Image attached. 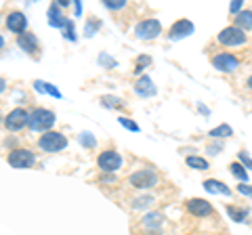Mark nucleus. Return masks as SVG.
<instances>
[{
	"instance_id": "obj_1",
	"label": "nucleus",
	"mask_w": 252,
	"mask_h": 235,
	"mask_svg": "<svg viewBox=\"0 0 252 235\" xmlns=\"http://www.w3.org/2000/svg\"><path fill=\"white\" fill-rule=\"evenodd\" d=\"M55 124V114L51 109H34V112L30 114V120H28V126L36 132H49Z\"/></svg>"
},
{
	"instance_id": "obj_2",
	"label": "nucleus",
	"mask_w": 252,
	"mask_h": 235,
	"mask_svg": "<svg viewBox=\"0 0 252 235\" xmlns=\"http://www.w3.org/2000/svg\"><path fill=\"white\" fill-rule=\"evenodd\" d=\"M38 147H40L42 151L46 153H55V151H61V149H65L67 147V139L61 135V132H44V135L38 139Z\"/></svg>"
},
{
	"instance_id": "obj_3",
	"label": "nucleus",
	"mask_w": 252,
	"mask_h": 235,
	"mask_svg": "<svg viewBox=\"0 0 252 235\" xmlns=\"http://www.w3.org/2000/svg\"><path fill=\"white\" fill-rule=\"evenodd\" d=\"M217 38H219V42L225 44V46H240V44L246 42V32H242L240 28L231 26V28L220 29Z\"/></svg>"
},
{
	"instance_id": "obj_4",
	"label": "nucleus",
	"mask_w": 252,
	"mask_h": 235,
	"mask_svg": "<svg viewBox=\"0 0 252 235\" xmlns=\"http://www.w3.org/2000/svg\"><path fill=\"white\" fill-rule=\"evenodd\" d=\"M212 65H215V69H219V72L231 74L240 67V59L231 53H219V55L212 57Z\"/></svg>"
},
{
	"instance_id": "obj_5",
	"label": "nucleus",
	"mask_w": 252,
	"mask_h": 235,
	"mask_svg": "<svg viewBox=\"0 0 252 235\" xmlns=\"http://www.w3.org/2000/svg\"><path fill=\"white\" fill-rule=\"evenodd\" d=\"M158 183V175L152 168H145V170H137L135 175L130 176V185L137 187V189H152Z\"/></svg>"
},
{
	"instance_id": "obj_6",
	"label": "nucleus",
	"mask_w": 252,
	"mask_h": 235,
	"mask_svg": "<svg viewBox=\"0 0 252 235\" xmlns=\"http://www.w3.org/2000/svg\"><path fill=\"white\" fill-rule=\"evenodd\" d=\"M160 32H162V26L158 19H145L135 28V34L141 40H154L156 36H160Z\"/></svg>"
},
{
	"instance_id": "obj_7",
	"label": "nucleus",
	"mask_w": 252,
	"mask_h": 235,
	"mask_svg": "<svg viewBox=\"0 0 252 235\" xmlns=\"http://www.w3.org/2000/svg\"><path fill=\"white\" fill-rule=\"evenodd\" d=\"M97 164H99V168L103 172H109V175H112V172H116L118 168L122 166V158H120V153H116L114 149H107L103 153H99Z\"/></svg>"
},
{
	"instance_id": "obj_8",
	"label": "nucleus",
	"mask_w": 252,
	"mask_h": 235,
	"mask_svg": "<svg viewBox=\"0 0 252 235\" xmlns=\"http://www.w3.org/2000/svg\"><path fill=\"white\" fill-rule=\"evenodd\" d=\"M34 162H36V155L30 149H15L9 153V164L13 168H30L34 166Z\"/></svg>"
},
{
	"instance_id": "obj_9",
	"label": "nucleus",
	"mask_w": 252,
	"mask_h": 235,
	"mask_svg": "<svg viewBox=\"0 0 252 235\" xmlns=\"http://www.w3.org/2000/svg\"><path fill=\"white\" fill-rule=\"evenodd\" d=\"M28 120H30V114L26 112V109H23V107H15L13 112H9V116H6L4 126L9 130H21L28 124Z\"/></svg>"
},
{
	"instance_id": "obj_10",
	"label": "nucleus",
	"mask_w": 252,
	"mask_h": 235,
	"mask_svg": "<svg viewBox=\"0 0 252 235\" xmlns=\"http://www.w3.org/2000/svg\"><path fill=\"white\" fill-rule=\"evenodd\" d=\"M193 32H195V28H193L191 21L179 19L177 23H172V28H170V40H183V38L191 36Z\"/></svg>"
},
{
	"instance_id": "obj_11",
	"label": "nucleus",
	"mask_w": 252,
	"mask_h": 235,
	"mask_svg": "<svg viewBox=\"0 0 252 235\" xmlns=\"http://www.w3.org/2000/svg\"><path fill=\"white\" fill-rule=\"evenodd\" d=\"M187 210L193 216H208V214H212V204L202 198H193L187 202Z\"/></svg>"
},
{
	"instance_id": "obj_12",
	"label": "nucleus",
	"mask_w": 252,
	"mask_h": 235,
	"mask_svg": "<svg viewBox=\"0 0 252 235\" xmlns=\"http://www.w3.org/2000/svg\"><path fill=\"white\" fill-rule=\"evenodd\" d=\"M6 28H9L11 32H15V34H23L26 32V28H28L26 15L19 13V11L9 13V17H6Z\"/></svg>"
},
{
	"instance_id": "obj_13",
	"label": "nucleus",
	"mask_w": 252,
	"mask_h": 235,
	"mask_svg": "<svg viewBox=\"0 0 252 235\" xmlns=\"http://www.w3.org/2000/svg\"><path fill=\"white\" fill-rule=\"evenodd\" d=\"M233 21L235 28H240L242 32H248V29H252V11H240Z\"/></svg>"
},
{
	"instance_id": "obj_14",
	"label": "nucleus",
	"mask_w": 252,
	"mask_h": 235,
	"mask_svg": "<svg viewBox=\"0 0 252 235\" xmlns=\"http://www.w3.org/2000/svg\"><path fill=\"white\" fill-rule=\"evenodd\" d=\"M67 21H69V19H65V17H63V15L59 13V4H53L51 9H49V23H51L53 28H65Z\"/></svg>"
},
{
	"instance_id": "obj_15",
	"label": "nucleus",
	"mask_w": 252,
	"mask_h": 235,
	"mask_svg": "<svg viewBox=\"0 0 252 235\" xmlns=\"http://www.w3.org/2000/svg\"><path fill=\"white\" fill-rule=\"evenodd\" d=\"M139 95H143V97H152V95H156V86H154V82L149 80L147 76H143V78H139V82H137V88H135Z\"/></svg>"
},
{
	"instance_id": "obj_16",
	"label": "nucleus",
	"mask_w": 252,
	"mask_h": 235,
	"mask_svg": "<svg viewBox=\"0 0 252 235\" xmlns=\"http://www.w3.org/2000/svg\"><path fill=\"white\" fill-rule=\"evenodd\" d=\"M19 46L26 53H36L38 51V38L34 34H23V36H19Z\"/></svg>"
},
{
	"instance_id": "obj_17",
	"label": "nucleus",
	"mask_w": 252,
	"mask_h": 235,
	"mask_svg": "<svg viewBox=\"0 0 252 235\" xmlns=\"http://www.w3.org/2000/svg\"><path fill=\"white\" fill-rule=\"evenodd\" d=\"M204 189L210 191V193H220V195H229V187L223 185L220 181H215V178H208V181H204Z\"/></svg>"
},
{
	"instance_id": "obj_18",
	"label": "nucleus",
	"mask_w": 252,
	"mask_h": 235,
	"mask_svg": "<svg viewBox=\"0 0 252 235\" xmlns=\"http://www.w3.org/2000/svg\"><path fill=\"white\" fill-rule=\"evenodd\" d=\"M143 225L147 227V229H160V227H162V216L158 214V212L147 214V216L143 218Z\"/></svg>"
},
{
	"instance_id": "obj_19",
	"label": "nucleus",
	"mask_w": 252,
	"mask_h": 235,
	"mask_svg": "<svg viewBox=\"0 0 252 235\" xmlns=\"http://www.w3.org/2000/svg\"><path fill=\"white\" fill-rule=\"evenodd\" d=\"M185 162H187V166L193 168V170H206L208 168V162L204 158H198V155H189Z\"/></svg>"
},
{
	"instance_id": "obj_20",
	"label": "nucleus",
	"mask_w": 252,
	"mask_h": 235,
	"mask_svg": "<svg viewBox=\"0 0 252 235\" xmlns=\"http://www.w3.org/2000/svg\"><path fill=\"white\" fill-rule=\"evenodd\" d=\"M231 135H233V130H231V126H227V124H220V126L210 130L212 139H225V137H231Z\"/></svg>"
},
{
	"instance_id": "obj_21",
	"label": "nucleus",
	"mask_w": 252,
	"mask_h": 235,
	"mask_svg": "<svg viewBox=\"0 0 252 235\" xmlns=\"http://www.w3.org/2000/svg\"><path fill=\"white\" fill-rule=\"evenodd\" d=\"M34 86H36L38 90H44V92H49V95H53L55 99H61V97H63L61 92H59L57 88H55L53 84H49V82H40V80H36V82H34Z\"/></svg>"
},
{
	"instance_id": "obj_22",
	"label": "nucleus",
	"mask_w": 252,
	"mask_h": 235,
	"mask_svg": "<svg viewBox=\"0 0 252 235\" xmlns=\"http://www.w3.org/2000/svg\"><path fill=\"white\" fill-rule=\"evenodd\" d=\"M229 170H231V175H233L235 178H240V181H244V183L248 181V172H246V168H244L240 162H233L231 166H229Z\"/></svg>"
},
{
	"instance_id": "obj_23",
	"label": "nucleus",
	"mask_w": 252,
	"mask_h": 235,
	"mask_svg": "<svg viewBox=\"0 0 252 235\" xmlns=\"http://www.w3.org/2000/svg\"><path fill=\"white\" fill-rule=\"evenodd\" d=\"M227 214H229L235 223H242L244 218H246L248 212H246V210H238V208H233V206H227Z\"/></svg>"
},
{
	"instance_id": "obj_24",
	"label": "nucleus",
	"mask_w": 252,
	"mask_h": 235,
	"mask_svg": "<svg viewBox=\"0 0 252 235\" xmlns=\"http://www.w3.org/2000/svg\"><path fill=\"white\" fill-rule=\"evenodd\" d=\"M118 120H120V126H124L126 130H130V132H139L141 130L139 124H135L130 118H118Z\"/></svg>"
},
{
	"instance_id": "obj_25",
	"label": "nucleus",
	"mask_w": 252,
	"mask_h": 235,
	"mask_svg": "<svg viewBox=\"0 0 252 235\" xmlns=\"http://www.w3.org/2000/svg\"><path fill=\"white\" fill-rule=\"evenodd\" d=\"M103 4L107 6V9L118 11V9H122V6H126V0H105Z\"/></svg>"
},
{
	"instance_id": "obj_26",
	"label": "nucleus",
	"mask_w": 252,
	"mask_h": 235,
	"mask_svg": "<svg viewBox=\"0 0 252 235\" xmlns=\"http://www.w3.org/2000/svg\"><path fill=\"white\" fill-rule=\"evenodd\" d=\"M240 164L244 168H248V170H252V160H250V155H248V151H240Z\"/></svg>"
},
{
	"instance_id": "obj_27",
	"label": "nucleus",
	"mask_w": 252,
	"mask_h": 235,
	"mask_svg": "<svg viewBox=\"0 0 252 235\" xmlns=\"http://www.w3.org/2000/svg\"><path fill=\"white\" fill-rule=\"evenodd\" d=\"M80 143L84 147H94V139H93V135H89V132H82V135H80Z\"/></svg>"
},
{
	"instance_id": "obj_28",
	"label": "nucleus",
	"mask_w": 252,
	"mask_h": 235,
	"mask_svg": "<svg viewBox=\"0 0 252 235\" xmlns=\"http://www.w3.org/2000/svg\"><path fill=\"white\" fill-rule=\"evenodd\" d=\"M63 29H65V38H67V40H76V34H74V21H72V19L67 21V26L63 28Z\"/></svg>"
},
{
	"instance_id": "obj_29",
	"label": "nucleus",
	"mask_w": 252,
	"mask_h": 235,
	"mask_svg": "<svg viewBox=\"0 0 252 235\" xmlns=\"http://www.w3.org/2000/svg\"><path fill=\"white\" fill-rule=\"evenodd\" d=\"M101 103H103L105 107H118V105H120V101L114 99V97H103V99H101Z\"/></svg>"
},
{
	"instance_id": "obj_30",
	"label": "nucleus",
	"mask_w": 252,
	"mask_h": 235,
	"mask_svg": "<svg viewBox=\"0 0 252 235\" xmlns=\"http://www.w3.org/2000/svg\"><path fill=\"white\" fill-rule=\"evenodd\" d=\"M152 202H154V198H143V200H137V202H135V208H147V206H152Z\"/></svg>"
},
{
	"instance_id": "obj_31",
	"label": "nucleus",
	"mask_w": 252,
	"mask_h": 235,
	"mask_svg": "<svg viewBox=\"0 0 252 235\" xmlns=\"http://www.w3.org/2000/svg\"><path fill=\"white\" fill-rule=\"evenodd\" d=\"M238 191H240L242 195H248V198H252V187H250L248 183H242V185L238 187Z\"/></svg>"
},
{
	"instance_id": "obj_32",
	"label": "nucleus",
	"mask_w": 252,
	"mask_h": 235,
	"mask_svg": "<svg viewBox=\"0 0 252 235\" xmlns=\"http://www.w3.org/2000/svg\"><path fill=\"white\" fill-rule=\"evenodd\" d=\"M240 11H242V0H233V2H231V13L238 15Z\"/></svg>"
},
{
	"instance_id": "obj_33",
	"label": "nucleus",
	"mask_w": 252,
	"mask_h": 235,
	"mask_svg": "<svg viewBox=\"0 0 252 235\" xmlns=\"http://www.w3.org/2000/svg\"><path fill=\"white\" fill-rule=\"evenodd\" d=\"M99 26H101L99 21L94 23V26H93V23H89V26H86V36H91V32H97V29H99Z\"/></svg>"
},
{
	"instance_id": "obj_34",
	"label": "nucleus",
	"mask_w": 252,
	"mask_h": 235,
	"mask_svg": "<svg viewBox=\"0 0 252 235\" xmlns=\"http://www.w3.org/2000/svg\"><path fill=\"white\" fill-rule=\"evenodd\" d=\"M137 61H139V67H141V65H147L149 61H152V59H149V57H139Z\"/></svg>"
},
{
	"instance_id": "obj_35",
	"label": "nucleus",
	"mask_w": 252,
	"mask_h": 235,
	"mask_svg": "<svg viewBox=\"0 0 252 235\" xmlns=\"http://www.w3.org/2000/svg\"><path fill=\"white\" fill-rule=\"evenodd\" d=\"M6 88V82H4V78H0V92H4Z\"/></svg>"
},
{
	"instance_id": "obj_36",
	"label": "nucleus",
	"mask_w": 252,
	"mask_h": 235,
	"mask_svg": "<svg viewBox=\"0 0 252 235\" xmlns=\"http://www.w3.org/2000/svg\"><path fill=\"white\" fill-rule=\"evenodd\" d=\"M80 13H82V4L76 2V15H80Z\"/></svg>"
},
{
	"instance_id": "obj_37",
	"label": "nucleus",
	"mask_w": 252,
	"mask_h": 235,
	"mask_svg": "<svg viewBox=\"0 0 252 235\" xmlns=\"http://www.w3.org/2000/svg\"><path fill=\"white\" fill-rule=\"evenodd\" d=\"M248 88H250V90H252V76H250V78H248Z\"/></svg>"
},
{
	"instance_id": "obj_38",
	"label": "nucleus",
	"mask_w": 252,
	"mask_h": 235,
	"mask_svg": "<svg viewBox=\"0 0 252 235\" xmlns=\"http://www.w3.org/2000/svg\"><path fill=\"white\" fill-rule=\"evenodd\" d=\"M2 46H4V38L0 36V49H2Z\"/></svg>"
}]
</instances>
